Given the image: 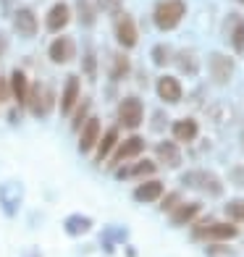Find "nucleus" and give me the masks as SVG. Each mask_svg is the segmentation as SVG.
<instances>
[{
  "label": "nucleus",
  "mask_w": 244,
  "mask_h": 257,
  "mask_svg": "<svg viewBox=\"0 0 244 257\" xmlns=\"http://www.w3.org/2000/svg\"><path fill=\"white\" fill-rule=\"evenodd\" d=\"M187 16V3L184 0H158L153 11L155 27L163 32H171L181 24V19Z\"/></svg>",
  "instance_id": "f257e3e1"
},
{
  "label": "nucleus",
  "mask_w": 244,
  "mask_h": 257,
  "mask_svg": "<svg viewBox=\"0 0 244 257\" xmlns=\"http://www.w3.org/2000/svg\"><path fill=\"white\" fill-rule=\"evenodd\" d=\"M239 236V228L234 223H220V220H205V223L192 228V239L194 241H210V244H220V241H231Z\"/></svg>",
  "instance_id": "f03ea898"
},
{
  "label": "nucleus",
  "mask_w": 244,
  "mask_h": 257,
  "mask_svg": "<svg viewBox=\"0 0 244 257\" xmlns=\"http://www.w3.org/2000/svg\"><path fill=\"white\" fill-rule=\"evenodd\" d=\"M181 184L184 186H192V189H200L210 197H220L223 194V181H220L215 173L210 171H189L181 176Z\"/></svg>",
  "instance_id": "7ed1b4c3"
},
{
  "label": "nucleus",
  "mask_w": 244,
  "mask_h": 257,
  "mask_svg": "<svg viewBox=\"0 0 244 257\" xmlns=\"http://www.w3.org/2000/svg\"><path fill=\"white\" fill-rule=\"evenodd\" d=\"M142 118H145V105L139 97H124L121 105H118V123L124 128H139L142 126Z\"/></svg>",
  "instance_id": "20e7f679"
},
{
  "label": "nucleus",
  "mask_w": 244,
  "mask_h": 257,
  "mask_svg": "<svg viewBox=\"0 0 244 257\" xmlns=\"http://www.w3.org/2000/svg\"><path fill=\"white\" fill-rule=\"evenodd\" d=\"M113 32H115V40L124 50H132L137 48L139 42V32H137V24L129 14H115V24H113Z\"/></svg>",
  "instance_id": "39448f33"
},
{
  "label": "nucleus",
  "mask_w": 244,
  "mask_h": 257,
  "mask_svg": "<svg viewBox=\"0 0 244 257\" xmlns=\"http://www.w3.org/2000/svg\"><path fill=\"white\" fill-rule=\"evenodd\" d=\"M27 105H29L32 115H37V118L48 115L50 108H53V92H50V87H45V84H34V87H29Z\"/></svg>",
  "instance_id": "423d86ee"
},
{
  "label": "nucleus",
  "mask_w": 244,
  "mask_h": 257,
  "mask_svg": "<svg viewBox=\"0 0 244 257\" xmlns=\"http://www.w3.org/2000/svg\"><path fill=\"white\" fill-rule=\"evenodd\" d=\"M100 134H102V128H100V118L89 115V118H87L84 123H81V128H79V153H81V155H89L92 150H95Z\"/></svg>",
  "instance_id": "0eeeda50"
},
{
  "label": "nucleus",
  "mask_w": 244,
  "mask_h": 257,
  "mask_svg": "<svg viewBox=\"0 0 244 257\" xmlns=\"http://www.w3.org/2000/svg\"><path fill=\"white\" fill-rule=\"evenodd\" d=\"M142 150H145V139L142 137H137V134H132L129 139H124V142L113 150V155L108 158L113 166H118V163H124V160H132V158H137V155H142Z\"/></svg>",
  "instance_id": "6e6552de"
},
{
  "label": "nucleus",
  "mask_w": 244,
  "mask_h": 257,
  "mask_svg": "<svg viewBox=\"0 0 244 257\" xmlns=\"http://www.w3.org/2000/svg\"><path fill=\"white\" fill-rule=\"evenodd\" d=\"M14 29H16V34H21V37H34L37 29H40L37 14H34L32 8H19L14 14Z\"/></svg>",
  "instance_id": "1a4fd4ad"
},
{
  "label": "nucleus",
  "mask_w": 244,
  "mask_h": 257,
  "mask_svg": "<svg viewBox=\"0 0 244 257\" xmlns=\"http://www.w3.org/2000/svg\"><path fill=\"white\" fill-rule=\"evenodd\" d=\"M210 76L215 84H226V81L234 76V61L223 53H213L210 55Z\"/></svg>",
  "instance_id": "9d476101"
},
{
  "label": "nucleus",
  "mask_w": 244,
  "mask_h": 257,
  "mask_svg": "<svg viewBox=\"0 0 244 257\" xmlns=\"http://www.w3.org/2000/svg\"><path fill=\"white\" fill-rule=\"evenodd\" d=\"M48 55H50L53 63H68V61L76 55V45H74L71 37H58V40L50 42Z\"/></svg>",
  "instance_id": "9b49d317"
},
{
  "label": "nucleus",
  "mask_w": 244,
  "mask_h": 257,
  "mask_svg": "<svg viewBox=\"0 0 244 257\" xmlns=\"http://www.w3.org/2000/svg\"><path fill=\"white\" fill-rule=\"evenodd\" d=\"M155 92L163 102H179L184 89H181V81L176 76H160L158 84H155Z\"/></svg>",
  "instance_id": "f8f14e48"
},
{
  "label": "nucleus",
  "mask_w": 244,
  "mask_h": 257,
  "mask_svg": "<svg viewBox=\"0 0 244 257\" xmlns=\"http://www.w3.org/2000/svg\"><path fill=\"white\" fill-rule=\"evenodd\" d=\"M68 21H71V8H68L66 3H55L48 16H45V27H48L50 32H61L68 27Z\"/></svg>",
  "instance_id": "ddd939ff"
},
{
  "label": "nucleus",
  "mask_w": 244,
  "mask_h": 257,
  "mask_svg": "<svg viewBox=\"0 0 244 257\" xmlns=\"http://www.w3.org/2000/svg\"><path fill=\"white\" fill-rule=\"evenodd\" d=\"M155 158H158L160 166H166V168H179L181 166V150H179L176 142H158Z\"/></svg>",
  "instance_id": "4468645a"
},
{
  "label": "nucleus",
  "mask_w": 244,
  "mask_h": 257,
  "mask_svg": "<svg viewBox=\"0 0 244 257\" xmlns=\"http://www.w3.org/2000/svg\"><path fill=\"white\" fill-rule=\"evenodd\" d=\"M76 102H79V76L71 74L66 79V87H63V95H61V115H71Z\"/></svg>",
  "instance_id": "2eb2a0df"
},
{
  "label": "nucleus",
  "mask_w": 244,
  "mask_h": 257,
  "mask_svg": "<svg viewBox=\"0 0 244 257\" xmlns=\"http://www.w3.org/2000/svg\"><path fill=\"white\" fill-rule=\"evenodd\" d=\"M118 147V128H108L105 134H100L97 145H95V160L102 163L113 155V150Z\"/></svg>",
  "instance_id": "dca6fc26"
},
{
  "label": "nucleus",
  "mask_w": 244,
  "mask_h": 257,
  "mask_svg": "<svg viewBox=\"0 0 244 257\" xmlns=\"http://www.w3.org/2000/svg\"><path fill=\"white\" fill-rule=\"evenodd\" d=\"M163 192H166V186H163V181H158V179H150V181L139 184L137 189H134V200H137V202H158L160 197H163Z\"/></svg>",
  "instance_id": "f3484780"
},
{
  "label": "nucleus",
  "mask_w": 244,
  "mask_h": 257,
  "mask_svg": "<svg viewBox=\"0 0 244 257\" xmlns=\"http://www.w3.org/2000/svg\"><path fill=\"white\" fill-rule=\"evenodd\" d=\"M171 132H173V139H176V142H194L200 126H197L194 118H179V121H173Z\"/></svg>",
  "instance_id": "a211bd4d"
},
{
  "label": "nucleus",
  "mask_w": 244,
  "mask_h": 257,
  "mask_svg": "<svg viewBox=\"0 0 244 257\" xmlns=\"http://www.w3.org/2000/svg\"><path fill=\"white\" fill-rule=\"evenodd\" d=\"M200 210H202L200 202H181V205L171 213V223H173V226H187V223H192V220L200 215Z\"/></svg>",
  "instance_id": "6ab92c4d"
},
{
  "label": "nucleus",
  "mask_w": 244,
  "mask_h": 257,
  "mask_svg": "<svg viewBox=\"0 0 244 257\" xmlns=\"http://www.w3.org/2000/svg\"><path fill=\"white\" fill-rule=\"evenodd\" d=\"M11 95L16 97L19 105H27V95H29V81L24 71H14L11 74Z\"/></svg>",
  "instance_id": "aec40b11"
},
{
  "label": "nucleus",
  "mask_w": 244,
  "mask_h": 257,
  "mask_svg": "<svg viewBox=\"0 0 244 257\" xmlns=\"http://www.w3.org/2000/svg\"><path fill=\"white\" fill-rule=\"evenodd\" d=\"M228 34H231V48L236 53H244V19L241 16H231Z\"/></svg>",
  "instance_id": "412c9836"
},
{
  "label": "nucleus",
  "mask_w": 244,
  "mask_h": 257,
  "mask_svg": "<svg viewBox=\"0 0 244 257\" xmlns=\"http://www.w3.org/2000/svg\"><path fill=\"white\" fill-rule=\"evenodd\" d=\"M132 71V63H129V58H126L124 53H115L113 55V66H110V79H124L126 74Z\"/></svg>",
  "instance_id": "4be33fe9"
},
{
  "label": "nucleus",
  "mask_w": 244,
  "mask_h": 257,
  "mask_svg": "<svg viewBox=\"0 0 244 257\" xmlns=\"http://www.w3.org/2000/svg\"><path fill=\"white\" fill-rule=\"evenodd\" d=\"M155 173V160H139L137 166H132L126 171V179H145V176H153Z\"/></svg>",
  "instance_id": "5701e85b"
},
{
  "label": "nucleus",
  "mask_w": 244,
  "mask_h": 257,
  "mask_svg": "<svg viewBox=\"0 0 244 257\" xmlns=\"http://www.w3.org/2000/svg\"><path fill=\"white\" fill-rule=\"evenodd\" d=\"M223 213L228 215V220H234V223H244V200H231V202H226Z\"/></svg>",
  "instance_id": "b1692460"
},
{
  "label": "nucleus",
  "mask_w": 244,
  "mask_h": 257,
  "mask_svg": "<svg viewBox=\"0 0 244 257\" xmlns=\"http://www.w3.org/2000/svg\"><path fill=\"white\" fill-rule=\"evenodd\" d=\"M176 61H179V68L184 74H197V58L192 53H179Z\"/></svg>",
  "instance_id": "393cba45"
},
{
  "label": "nucleus",
  "mask_w": 244,
  "mask_h": 257,
  "mask_svg": "<svg viewBox=\"0 0 244 257\" xmlns=\"http://www.w3.org/2000/svg\"><path fill=\"white\" fill-rule=\"evenodd\" d=\"M87 110H89V100H81V105H79L76 115L71 118V128H74V132H79V128H81V123L87 121Z\"/></svg>",
  "instance_id": "a878e982"
},
{
  "label": "nucleus",
  "mask_w": 244,
  "mask_h": 257,
  "mask_svg": "<svg viewBox=\"0 0 244 257\" xmlns=\"http://www.w3.org/2000/svg\"><path fill=\"white\" fill-rule=\"evenodd\" d=\"M89 226H92V223H89L87 218H71V220L66 223V228H68V233H71V236H76L79 231H87Z\"/></svg>",
  "instance_id": "bb28decb"
},
{
  "label": "nucleus",
  "mask_w": 244,
  "mask_h": 257,
  "mask_svg": "<svg viewBox=\"0 0 244 257\" xmlns=\"http://www.w3.org/2000/svg\"><path fill=\"white\" fill-rule=\"evenodd\" d=\"M179 205H181V194H179V192H171L166 200H163L160 207H163V213H173V210H176Z\"/></svg>",
  "instance_id": "cd10ccee"
},
{
  "label": "nucleus",
  "mask_w": 244,
  "mask_h": 257,
  "mask_svg": "<svg viewBox=\"0 0 244 257\" xmlns=\"http://www.w3.org/2000/svg\"><path fill=\"white\" fill-rule=\"evenodd\" d=\"M124 6V0H97V8L105 11V14H118Z\"/></svg>",
  "instance_id": "c85d7f7f"
},
{
  "label": "nucleus",
  "mask_w": 244,
  "mask_h": 257,
  "mask_svg": "<svg viewBox=\"0 0 244 257\" xmlns=\"http://www.w3.org/2000/svg\"><path fill=\"white\" fill-rule=\"evenodd\" d=\"M79 19H84L87 27H92V21H95V19H92V11H89L87 0H79Z\"/></svg>",
  "instance_id": "c756f323"
},
{
  "label": "nucleus",
  "mask_w": 244,
  "mask_h": 257,
  "mask_svg": "<svg viewBox=\"0 0 244 257\" xmlns=\"http://www.w3.org/2000/svg\"><path fill=\"white\" fill-rule=\"evenodd\" d=\"M84 74L89 79H95V53L92 50H87V55H84Z\"/></svg>",
  "instance_id": "7c9ffc66"
},
{
  "label": "nucleus",
  "mask_w": 244,
  "mask_h": 257,
  "mask_svg": "<svg viewBox=\"0 0 244 257\" xmlns=\"http://www.w3.org/2000/svg\"><path fill=\"white\" fill-rule=\"evenodd\" d=\"M153 58H155L158 66H166V61H168V48H166V45H158L155 53H153Z\"/></svg>",
  "instance_id": "2f4dec72"
},
{
  "label": "nucleus",
  "mask_w": 244,
  "mask_h": 257,
  "mask_svg": "<svg viewBox=\"0 0 244 257\" xmlns=\"http://www.w3.org/2000/svg\"><path fill=\"white\" fill-rule=\"evenodd\" d=\"M231 181H234V184H239V186H244V168H241V166L231 168Z\"/></svg>",
  "instance_id": "473e14b6"
},
{
  "label": "nucleus",
  "mask_w": 244,
  "mask_h": 257,
  "mask_svg": "<svg viewBox=\"0 0 244 257\" xmlns=\"http://www.w3.org/2000/svg\"><path fill=\"white\" fill-rule=\"evenodd\" d=\"M207 252H210V254H234L228 247H223V241H220V244H210V247H207Z\"/></svg>",
  "instance_id": "72a5a7b5"
},
{
  "label": "nucleus",
  "mask_w": 244,
  "mask_h": 257,
  "mask_svg": "<svg viewBox=\"0 0 244 257\" xmlns=\"http://www.w3.org/2000/svg\"><path fill=\"white\" fill-rule=\"evenodd\" d=\"M6 48H8V40H6V34L0 32V58H3V53H6Z\"/></svg>",
  "instance_id": "f704fd0d"
},
{
  "label": "nucleus",
  "mask_w": 244,
  "mask_h": 257,
  "mask_svg": "<svg viewBox=\"0 0 244 257\" xmlns=\"http://www.w3.org/2000/svg\"><path fill=\"white\" fill-rule=\"evenodd\" d=\"M241 150H244V132H241Z\"/></svg>",
  "instance_id": "c9c22d12"
},
{
  "label": "nucleus",
  "mask_w": 244,
  "mask_h": 257,
  "mask_svg": "<svg viewBox=\"0 0 244 257\" xmlns=\"http://www.w3.org/2000/svg\"><path fill=\"white\" fill-rule=\"evenodd\" d=\"M239 3H244V0H239Z\"/></svg>",
  "instance_id": "e433bc0d"
}]
</instances>
